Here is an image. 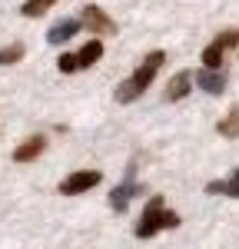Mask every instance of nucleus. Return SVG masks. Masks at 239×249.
<instances>
[{
  "mask_svg": "<svg viewBox=\"0 0 239 249\" xmlns=\"http://www.w3.org/2000/svg\"><path fill=\"white\" fill-rule=\"evenodd\" d=\"M163 60H166V53L163 50H153V53H146L143 57V63H139L137 70L130 73V77L123 80L117 87V103H133L150 83H153V77L159 73V67H163Z\"/></svg>",
  "mask_w": 239,
  "mask_h": 249,
  "instance_id": "obj_1",
  "label": "nucleus"
},
{
  "mask_svg": "<svg viewBox=\"0 0 239 249\" xmlns=\"http://www.w3.org/2000/svg\"><path fill=\"white\" fill-rule=\"evenodd\" d=\"M179 226V213L166 210V203H163V196H150V203L143 206V216H139L137 223V239H153L156 232L163 230H176Z\"/></svg>",
  "mask_w": 239,
  "mask_h": 249,
  "instance_id": "obj_2",
  "label": "nucleus"
},
{
  "mask_svg": "<svg viewBox=\"0 0 239 249\" xmlns=\"http://www.w3.org/2000/svg\"><path fill=\"white\" fill-rule=\"evenodd\" d=\"M229 47H236V30H222L219 37H213V43L203 50V67H206V70H219Z\"/></svg>",
  "mask_w": 239,
  "mask_h": 249,
  "instance_id": "obj_3",
  "label": "nucleus"
},
{
  "mask_svg": "<svg viewBox=\"0 0 239 249\" xmlns=\"http://www.w3.org/2000/svg\"><path fill=\"white\" fill-rule=\"evenodd\" d=\"M86 30H90V37H110V34H117V20L106 17V10H100V7H83V20H80Z\"/></svg>",
  "mask_w": 239,
  "mask_h": 249,
  "instance_id": "obj_4",
  "label": "nucleus"
},
{
  "mask_svg": "<svg viewBox=\"0 0 239 249\" xmlns=\"http://www.w3.org/2000/svg\"><path fill=\"white\" fill-rule=\"evenodd\" d=\"M100 179H103L100 170H77V173H70V176L60 183V193H63V196H80V193L93 190Z\"/></svg>",
  "mask_w": 239,
  "mask_h": 249,
  "instance_id": "obj_5",
  "label": "nucleus"
},
{
  "mask_svg": "<svg viewBox=\"0 0 239 249\" xmlns=\"http://www.w3.org/2000/svg\"><path fill=\"white\" fill-rule=\"evenodd\" d=\"M137 193H143V186H137V183H133V166H130V173H126V183L110 193V206H113L117 213H123L126 206H130V199H133Z\"/></svg>",
  "mask_w": 239,
  "mask_h": 249,
  "instance_id": "obj_6",
  "label": "nucleus"
},
{
  "mask_svg": "<svg viewBox=\"0 0 239 249\" xmlns=\"http://www.w3.org/2000/svg\"><path fill=\"white\" fill-rule=\"evenodd\" d=\"M80 27H83V23H80L77 17H67V20H60V23H53V27L47 30V40H50L53 47H60V43H67L70 37H77Z\"/></svg>",
  "mask_w": 239,
  "mask_h": 249,
  "instance_id": "obj_7",
  "label": "nucleus"
},
{
  "mask_svg": "<svg viewBox=\"0 0 239 249\" xmlns=\"http://www.w3.org/2000/svg\"><path fill=\"white\" fill-rule=\"evenodd\" d=\"M193 80H196L199 90H206V93H213V96L226 90V73H222V70H206V67H203Z\"/></svg>",
  "mask_w": 239,
  "mask_h": 249,
  "instance_id": "obj_8",
  "label": "nucleus"
},
{
  "mask_svg": "<svg viewBox=\"0 0 239 249\" xmlns=\"http://www.w3.org/2000/svg\"><path fill=\"white\" fill-rule=\"evenodd\" d=\"M189 90H193V73H189V70H179L176 77L170 80V87H166V100L176 103L183 96H189Z\"/></svg>",
  "mask_w": 239,
  "mask_h": 249,
  "instance_id": "obj_9",
  "label": "nucleus"
},
{
  "mask_svg": "<svg viewBox=\"0 0 239 249\" xmlns=\"http://www.w3.org/2000/svg\"><path fill=\"white\" fill-rule=\"evenodd\" d=\"M43 150H47V140H43V136H30V140H23L17 150H14V160H17V163H30V160H37Z\"/></svg>",
  "mask_w": 239,
  "mask_h": 249,
  "instance_id": "obj_10",
  "label": "nucleus"
},
{
  "mask_svg": "<svg viewBox=\"0 0 239 249\" xmlns=\"http://www.w3.org/2000/svg\"><path fill=\"white\" fill-rule=\"evenodd\" d=\"M73 57H77V70H86V67H93V63H97V60L103 57V43H100L97 37H93V40H86V43L80 47Z\"/></svg>",
  "mask_w": 239,
  "mask_h": 249,
  "instance_id": "obj_11",
  "label": "nucleus"
},
{
  "mask_svg": "<svg viewBox=\"0 0 239 249\" xmlns=\"http://www.w3.org/2000/svg\"><path fill=\"white\" fill-rule=\"evenodd\" d=\"M216 133L226 136V140H236L239 136V103H233V110L216 123Z\"/></svg>",
  "mask_w": 239,
  "mask_h": 249,
  "instance_id": "obj_12",
  "label": "nucleus"
},
{
  "mask_svg": "<svg viewBox=\"0 0 239 249\" xmlns=\"http://www.w3.org/2000/svg\"><path fill=\"white\" fill-rule=\"evenodd\" d=\"M23 53H27L23 43H10V47H3V50H0V67H14V63H20Z\"/></svg>",
  "mask_w": 239,
  "mask_h": 249,
  "instance_id": "obj_13",
  "label": "nucleus"
},
{
  "mask_svg": "<svg viewBox=\"0 0 239 249\" xmlns=\"http://www.w3.org/2000/svg\"><path fill=\"white\" fill-rule=\"evenodd\" d=\"M53 3H57V0H27V3L20 7V14H23V17H40V14H47Z\"/></svg>",
  "mask_w": 239,
  "mask_h": 249,
  "instance_id": "obj_14",
  "label": "nucleus"
},
{
  "mask_svg": "<svg viewBox=\"0 0 239 249\" xmlns=\"http://www.w3.org/2000/svg\"><path fill=\"white\" fill-rule=\"evenodd\" d=\"M222 196H233V199H239V170L229 176V179H222Z\"/></svg>",
  "mask_w": 239,
  "mask_h": 249,
  "instance_id": "obj_15",
  "label": "nucleus"
},
{
  "mask_svg": "<svg viewBox=\"0 0 239 249\" xmlns=\"http://www.w3.org/2000/svg\"><path fill=\"white\" fill-rule=\"evenodd\" d=\"M57 67H60V73H77V57L73 53H60Z\"/></svg>",
  "mask_w": 239,
  "mask_h": 249,
  "instance_id": "obj_16",
  "label": "nucleus"
},
{
  "mask_svg": "<svg viewBox=\"0 0 239 249\" xmlns=\"http://www.w3.org/2000/svg\"><path fill=\"white\" fill-rule=\"evenodd\" d=\"M206 193H209V196L222 193V179H213V183H206Z\"/></svg>",
  "mask_w": 239,
  "mask_h": 249,
  "instance_id": "obj_17",
  "label": "nucleus"
},
{
  "mask_svg": "<svg viewBox=\"0 0 239 249\" xmlns=\"http://www.w3.org/2000/svg\"><path fill=\"white\" fill-rule=\"evenodd\" d=\"M236 43H239V30H236Z\"/></svg>",
  "mask_w": 239,
  "mask_h": 249,
  "instance_id": "obj_18",
  "label": "nucleus"
}]
</instances>
